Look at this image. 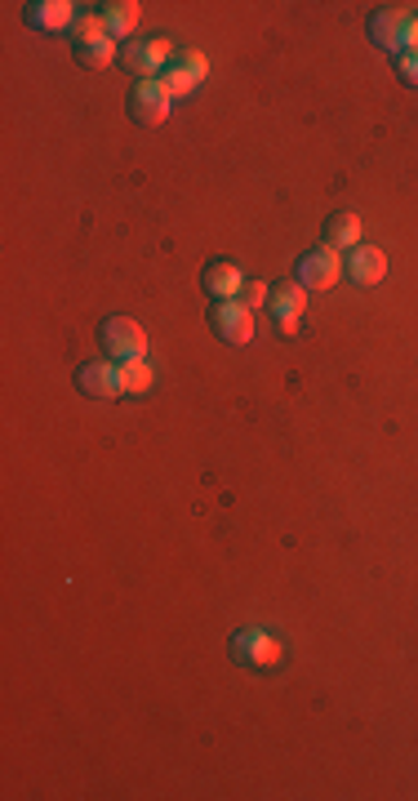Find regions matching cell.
<instances>
[{
	"label": "cell",
	"mask_w": 418,
	"mask_h": 801,
	"mask_svg": "<svg viewBox=\"0 0 418 801\" xmlns=\"http://www.w3.org/2000/svg\"><path fill=\"white\" fill-rule=\"evenodd\" d=\"M231 659L240 668H276L285 659V651L268 628H240V632H231Z\"/></svg>",
	"instance_id": "6da1fadb"
},
{
	"label": "cell",
	"mask_w": 418,
	"mask_h": 801,
	"mask_svg": "<svg viewBox=\"0 0 418 801\" xmlns=\"http://www.w3.org/2000/svg\"><path fill=\"white\" fill-rule=\"evenodd\" d=\"M99 343L112 361H138L147 357V330L138 326L134 316H108L99 326Z\"/></svg>",
	"instance_id": "7a4b0ae2"
},
{
	"label": "cell",
	"mask_w": 418,
	"mask_h": 801,
	"mask_svg": "<svg viewBox=\"0 0 418 801\" xmlns=\"http://www.w3.org/2000/svg\"><path fill=\"white\" fill-rule=\"evenodd\" d=\"M174 45L165 41V36H151V41H134V45H121V63H125V71L129 76H138V80H156L165 67L174 63Z\"/></svg>",
	"instance_id": "3957f363"
},
{
	"label": "cell",
	"mask_w": 418,
	"mask_h": 801,
	"mask_svg": "<svg viewBox=\"0 0 418 801\" xmlns=\"http://www.w3.org/2000/svg\"><path fill=\"white\" fill-rule=\"evenodd\" d=\"M294 281H298L303 290H334V285L343 281V255L329 250V246L307 250V255L298 259V268H294Z\"/></svg>",
	"instance_id": "277c9868"
},
{
	"label": "cell",
	"mask_w": 418,
	"mask_h": 801,
	"mask_svg": "<svg viewBox=\"0 0 418 801\" xmlns=\"http://www.w3.org/2000/svg\"><path fill=\"white\" fill-rule=\"evenodd\" d=\"M205 76H210V58H205L201 49H179V54H174V63L165 67L156 80H160L165 90H170V99H188Z\"/></svg>",
	"instance_id": "5b68a950"
},
{
	"label": "cell",
	"mask_w": 418,
	"mask_h": 801,
	"mask_svg": "<svg viewBox=\"0 0 418 801\" xmlns=\"http://www.w3.org/2000/svg\"><path fill=\"white\" fill-rule=\"evenodd\" d=\"M210 330H214L223 343L245 348V343H255V312H249L240 298L214 303V307H210Z\"/></svg>",
	"instance_id": "8992f818"
},
{
	"label": "cell",
	"mask_w": 418,
	"mask_h": 801,
	"mask_svg": "<svg viewBox=\"0 0 418 801\" xmlns=\"http://www.w3.org/2000/svg\"><path fill=\"white\" fill-rule=\"evenodd\" d=\"M76 387L86 392V396H94V400H116V396H125L121 361H112V357H103V361H86V365L76 370Z\"/></svg>",
	"instance_id": "52a82bcc"
},
{
	"label": "cell",
	"mask_w": 418,
	"mask_h": 801,
	"mask_svg": "<svg viewBox=\"0 0 418 801\" xmlns=\"http://www.w3.org/2000/svg\"><path fill=\"white\" fill-rule=\"evenodd\" d=\"M268 307H272V320H276L281 339H294V335H298V320H303V312H307V290H303L298 281H281V285L268 294Z\"/></svg>",
	"instance_id": "ba28073f"
},
{
	"label": "cell",
	"mask_w": 418,
	"mask_h": 801,
	"mask_svg": "<svg viewBox=\"0 0 418 801\" xmlns=\"http://www.w3.org/2000/svg\"><path fill=\"white\" fill-rule=\"evenodd\" d=\"M409 23H414V14H409V10H400V5L374 10V14H370V41H374L379 49H387L392 58H400V54H405Z\"/></svg>",
	"instance_id": "9c48e42d"
},
{
	"label": "cell",
	"mask_w": 418,
	"mask_h": 801,
	"mask_svg": "<svg viewBox=\"0 0 418 801\" xmlns=\"http://www.w3.org/2000/svg\"><path fill=\"white\" fill-rule=\"evenodd\" d=\"M170 108H174V99H170V90H165L160 80H138V86L129 90V116H134L138 125H160V121H170Z\"/></svg>",
	"instance_id": "30bf717a"
},
{
	"label": "cell",
	"mask_w": 418,
	"mask_h": 801,
	"mask_svg": "<svg viewBox=\"0 0 418 801\" xmlns=\"http://www.w3.org/2000/svg\"><path fill=\"white\" fill-rule=\"evenodd\" d=\"M23 19H27L32 32H71L80 10L71 5V0H32V5L23 10Z\"/></svg>",
	"instance_id": "8fae6325"
},
{
	"label": "cell",
	"mask_w": 418,
	"mask_h": 801,
	"mask_svg": "<svg viewBox=\"0 0 418 801\" xmlns=\"http://www.w3.org/2000/svg\"><path fill=\"white\" fill-rule=\"evenodd\" d=\"M343 277H348L352 285H361V290L379 285V281L387 277V259H383V250H374V246H357V250H348V259H343Z\"/></svg>",
	"instance_id": "7c38bea8"
},
{
	"label": "cell",
	"mask_w": 418,
	"mask_h": 801,
	"mask_svg": "<svg viewBox=\"0 0 418 801\" xmlns=\"http://www.w3.org/2000/svg\"><path fill=\"white\" fill-rule=\"evenodd\" d=\"M201 290H205L214 303H231V298H240V290H245L240 268H236V263H227V259L210 263V268L201 272Z\"/></svg>",
	"instance_id": "4fadbf2b"
},
{
	"label": "cell",
	"mask_w": 418,
	"mask_h": 801,
	"mask_svg": "<svg viewBox=\"0 0 418 801\" xmlns=\"http://www.w3.org/2000/svg\"><path fill=\"white\" fill-rule=\"evenodd\" d=\"M99 19H103V32L121 45V41H129L138 32L143 10H138V0H108V5H99Z\"/></svg>",
	"instance_id": "5bb4252c"
},
{
	"label": "cell",
	"mask_w": 418,
	"mask_h": 801,
	"mask_svg": "<svg viewBox=\"0 0 418 801\" xmlns=\"http://www.w3.org/2000/svg\"><path fill=\"white\" fill-rule=\"evenodd\" d=\"M71 54H76V63H80V67H90V71H103V67L121 63V45H116L108 32H99V36H86V41H76V45H71Z\"/></svg>",
	"instance_id": "9a60e30c"
},
{
	"label": "cell",
	"mask_w": 418,
	"mask_h": 801,
	"mask_svg": "<svg viewBox=\"0 0 418 801\" xmlns=\"http://www.w3.org/2000/svg\"><path fill=\"white\" fill-rule=\"evenodd\" d=\"M325 246L339 250V255H343V250H357V246H361V218H357L352 210H339V214L325 223Z\"/></svg>",
	"instance_id": "2e32d148"
},
{
	"label": "cell",
	"mask_w": 418,
	"mask_h": 801,
	"mask_svg": "<svg viewBox=\"0 0 418 801\" xmlns=\"http://www.w3.org/2000/svg\"><path fill=\"white\" fill-rule=\"evenodd\" d=\"M121 383H125V396L134 392V396H143V392H151V383H156V374H151V365H147V357H138V361H121Z\"/></svg>",
	"instance_id": "e0dca14e"
},
{
	"label": "cell",
	"mask_w": 418,
	"mask_h": 801,
	"mask_svg": "<svg viewBox=\"0 0 418 801\" xmlns=\"http://www.w3.org/2000/svg\"><path fill=\"white\" fill-rule=\"evenodd\" d=\"M268 294H272V290H268L263 281H245V290H240V303H245L249 312H255V307H263V303H268Z\"/></svg>",
	"instance_id": "ac0fdd59"
},
{
	"label": "cell",
	"mask_w": 418,
	"mask_h": 801,
	"mask_svg": "<svg viewBox=\"0 0 418 801\" xmlns=\"http://www.w3.org/2000/svg\"><path fill=\"white\" fill-rule=\"evenodd\" d=\"M396 76L405 80L409 90H418V54H400V58H396Z\"/></svg>",
	"instance_id": "d6986e66"
},
{
	"label": "cell",
	"mask_w": 418,
	"mask_h": 801,
	"mask_svg": "<svg viewBox=\"0 0 418 801\" xmlns=\"http://www.w3.org/2000/svg\"><path fill=\"white\" fill-rule=\"evenodd\" d=\"M405 54H418V19L409 23V36H405Z\"/></svg>",
	"instance_id": "ffe728a7"
}]
</instances>
